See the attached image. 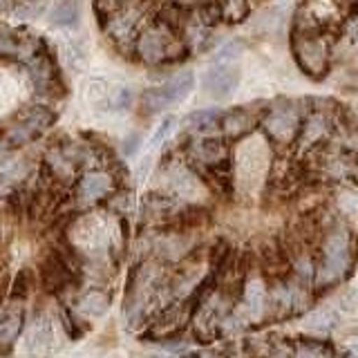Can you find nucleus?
<instances>
[{
  "mask_svg": "<svg viewBox=\"0 0 358 358\" xmlns=\"http://www.w3.org/2000/svg\"><path fill=\"white\" fill-rule=\"evenodd\" d=\"M305 110L307 99H278L273 103H266L260 112V126L264 128L268 141L278 148L294 145Z\"/></svg>",
  "mask_w": 358,
  "mask_h": 358,
  "instance_id": "nucleus-1",
  "label": "nucleus"
},
{
  "mask_svg": "<svg viewBox=\"0 0 358 358\" xmlns=\"http://www.w3.org/2000/svg\"><path fill=\"white\" fill-rule=\"evenodd\" d=\"M291 52L298 67L313 81H320L334 65V41L329 36H311V34L291 31Z\"/></svg>",
  "mask_w": 358,
  "mask_h": 358,
  "instance_id": "nucleus-2",
  "label": "nucleus"
},
{
  "mask_svg": "<svg viewBox=\"0 0 358 358\" xmlns=\"http://www.w3.org/2000/svg\"><path fill=\"white\" fill-rule=\"evenodd\" d=\"M195 87V76L193 72H182L179 76L166 81L159 87H150L145 90L139 99V106L143 108L145 115H155V112H162L171 106L182 103V101L193 92Z\"/></svg>",
  "mask_w": 358,
  "mask_h": 358,
  "instance_id": "nucleus-3",
  "label": "nucleus"
},
{
  "mask_svg": "<svg viewBox=\"0 0 358 358\" xmlns=\"http://www.w3.org/2000/svg\"><path fill=\"white\" fill-rule=\"evenodd\" d=\"M240 78L242 72L238 61H213L204 76V87L208 90L210 96L227 99L240 85Z\"/></svg>",
  "mask_w": 358,
  "mask_h": 358,
  "instance_id": "nucleus-4",
  "label": "nucleus"
},
{
  "mask_svg": "<svg viewBox=\"0 0 358 358\" xmlns=\"http://www.w3.org/2000/svg\"><path fill=\"white\" fill-rule=\"evenodd\" d=\"M56 121V115L45 106H36L25 112V117L20 119V123L9 132V141L14 145L27 143L31 139H36L43 130H48L52 123Z\"/></svg>",
  "mask_w": 358,
  "mask_h": 358,
  "instance_id": "nucleus-5",
  "label": "nucleus"
},
{
  "mask_svg": "<svg viewBox=\"0 0 358 358\" xmlns=\"http://www.w3.org/2000/svg\"><path fill=\"white\" fill-rule=\"evenodd\" d=\"M257 121H260V115H255L253 110H249V108H233L229 112H222L217 126L222 128L224 137L231 141V139L246 137V134H249L255 128Z\"/></svg>",
  "mask_w": 358,
  "mask_h": 358,
  "instance_id": "nucleus-6",
  "label": "nucleus"
},
{
  "mask_svg": "<svg viewBox=\"0 0 358 358\" xmlns=\"http://www.w3.org/2000/svg\"><path fill=\"white\" fill-rule=\"evenodd\" d=\"M278 354H296V356H336L341 354L338 347L331 341L322 338H289L282 347H278Z\"/></svg>",
  "mask_w": 358,
  "mask_h": 358,
  "instance_id": "nucleus-7",
  "label": "nucleus"
},
{
  "mask_svg": "<svg viewBox=\"0 0 358 358\" xmlns=\"http://www.w3.org/2000/svg\"><path fill=\"white\" fill-rule=\"evenodd\" d=\"M22 322H25V311L20 307L7 309L0 316V354H9L14 347L16 338L22 331Z\"/></svg>",
  "mask_w": 358,
  "mask_h": 358,
  "instance_id": "nucleus-8",
  "label": "nucleus"
},
{
  "mask_svg": "<svg viewBox=\"0 0 358 358\" xmlns=\"http://www.w3.org/2000/svg\"><path fill=\"white\" fill-rule=\"evenodd\" d=\"M50 22L56 27H74L78 22V0H56Z\"/></svg>",
  "mask_w": 358,
  "mask_h": 358,
  "instance_id": "nucleus-9",
  "label": "nucleus"
},
{
  "mask_svg": "<svg viewBox=\"0 0 358 358\" xmlns=\"http://www.w3.org/2000/svg\"><path fill=\"white\" fill-rule=\"evenodd\" d=\"M110 188H112L110 177L101 175V173H90L81 179V197L87 201L106 197L110 193Z\"/></svg>",
  "mask_w": 358,
  "mask_h": 358,
  "instance_id": "nucleus-10",
  "label": "nucleus"
},
{
  "mask_svg": "<svg viewBox=\"0 0 358 358\" xmlns=\"http://www.w3.org/2000/svg\"><path fill=\"white\" fill-rule=\"evenodd\" d=\"M220 117H222L220 110H197V112H190L184 119V126L190 132H208L213 128H217Z\"/></svg>",
  "mask_w": 358,
  "mask_h": 358,
  "instance_id": "nucleus-11",
  "label": "nucleus"
},
{
  "mask_svg": "<svg viewBox=\"0 0 358 358\" xmlns=\"http://www.w3.org/2000/svg\"><path fill=\"white\" fill-rule=\"evenodd\" d=\"M220 11H222V22H242L251 14V0H217Z\"/></svg>",
  "mask_w": 358,
  "mask_h": 358,
  "instance_id": "nucleus-12",
  "label": "nucleus"
},
{
  "mask_svg": "<svg viewBox=\"0 0 358 358\" xmlns=\"http://www.w3.org/2000/svg\"><path fill=\"white\" fill-rule=\"evenodd\" d=\"M31 271L27 266H22L20 271L14 275L11 280V287H9V302H25L31 294Z\"/></svg>",
  "mask_w": 358,
  "mask_h": 358,
  "instance_id": "nucleus-13",
  "label": "nucleus"
},
{
  "mask_svg": "<svg viewBox=\"0 0 358 358\" xmlns=\"http://www.w3.org/2000/svg\"><path fill=\"white\" fill-rule=\"evenodd\" d=\"M110 307V300L103 296V294H99V291H90V294L83 298L81 302V309L85 316L90 318H101V316H106V311Z\"/></svg>",
  "mask_w": 358,
  "mask_h": 358,
  "instance_id": "nucleus-14",
  "label": "nucleus"
},
{
  "mask_svg": "<svg viewBox=\"0 0 358 358\" xmlns=\"http://www.w3.org/2000/svg\"><path fill=\"white\" fill-rule=\"evenodd\" d=\"M61 320H63V329H65L70 341H81L85 336L87 329L83 327V322L78 320L70 309H61Z\"/></svg>",
  "mask_w": 358,
  "mask_h": 358,
  "instance_id": "nucleus-15",
  "label": "nucleus"
},
{
  "mask_svg": "<svg viewBox=\"0 0 358 358\" xmlns=\"http://www.w3.org/2000/svg\"><path fill=\"white\" fill-rule=\"evenodd\" d=\"M175 206V195H162V193H148L143 197V210L166 213Z\"/></svg>",
  "mask_w": 358,
  "mask_h": 358,
  "instance_id": "nucleus-16",
  "label": "nucleus"
},
{
  "mask_svg": "<svg viewBox=\"0 0 358 358\" xmlns=\"http://www.w3.org/2000/svg\"><path fill=\"white\" fill-rule=\"evenodd\" d=\"M175 123H177V119H175L173 115H168V117L162 119V123L157 126V130H155V134H152V139H150V145H152V148H155V145H159V143L168 137V134L173 132Z\"/></svg>",
  "mask_w": 358,
  "mask_h": 358,
  "instance_id": "nucleus-17",
  "label": "nucleus"
},
{
  "mask_svg": "<svg viewBox=\"0 0 358 358\" xmlns=\"http://www.w3.org/2000/svg\"><path fill=\"white\" fill-rule=\"evenodd\" d=\"M67 61H70L74 70H81V67H85V50L81 45H70L67 48Z\"/></svg>",
  "mask_w": 358,
  "mask_h": 358,
  "instance_id": "nucleus-18",
  "label": "nucleus"
},
{
  "mask_svg": "<svg viewBox=\"0 0 358 358\" xmlns=\"http://www.w3.org/2000/svg\"><path fill=\"white\" fill-rule=\"evenodd\" d=\"M345 36H347V45H352V48L358 52V14L347 18L345 22Z\"/></svg>",
  "mask_w": 358,
  "mask_h": 358,
  "instance_id": "nucleus-19",
  "label": "nucleus"
},
{
  "mask_svg": "<svg viewBox=\"0 0 358 358\" xmlns=\"http://www.w3.org/2000/svg\"><path fill=\"white\" fill-rule=\"evenodd\" d=\"M130 101H132L130 90L121 87L119 92H115V99H112V108H115V110H126L130 106Z\"/></svg>",
  "mask_w": 358,
  "mask_h": 358,
  "instance_id": "nucleus-20",
  "label": "nucleus"
},
{
  "mask_svg": "<svg viewBox=\"0 0 358 358\" xmlns=\"http://www.w3.org/2000/svg\"><path fill=\"white\" fill-rule=\"evenodd\" d=\"M126 143L128 145H123V152L134 155V152H137V148H139V134H130V137L126 139Z\"/></svg>",
  "mask_w": 358,
  "mask_h": 358,
  "instance_id": "nucleus-21",
  "label": "nucleus"
},
{
  "mask_svg": "<svg viewBox=\"0 0 358 358\" xmlns=\"http://www.w3.org/2000/svg\"><path fill=\"white\" fill-rule=\"evenodd\" d=\"M5 5H7V0H0V11L5 9Z\"/></svg>",
  "mask_w": 358,
  "mask_h": 358,
  "instance_id": "nucleus-22",
  "label": "nucleus"
}]
</instances>
